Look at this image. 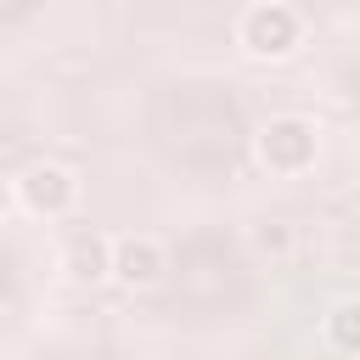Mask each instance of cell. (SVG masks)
Here are the masks:
<instances>
[{"instance_id": "obj_1", "label": "cell", "mask_w": 360, "mask_h": 360, "mask_svg": "<svg viewBox=\"0 0 360 360\" xmlns=\"http://www.w3.org/2000/svg\"><path fill=\"white\" fill-rule=\"evenodd\" d=\"M236 45H242L253 62H287V56L304 45V17H298V6H287V0H253V6L236 17Z\"/></svg>"}, {"instance_id": "obj_2", "label": "cell", "mask_w": 360, "mask_h": 360, "mask_svg": "<svg viewBox=\"0 0 360 360\" xmlns=\"http://www.w3.org/2000/svg\"><path fill=\"white\" fill-rule=\"evenodd\" d=\"M253 152H259V163H264L270 174L292 180V174H309V169H315V158H321V129H315L309 118H298V112H276V118L259 124Z\"/></svg>"}, {"instance_id": "obj_3", "label": "cell", "mask_w": 360, "mask_h": 360, "mask_svg": "<svg viewBox=\"0 0 360 360\" xmlns=\"http://www.w3.org/2000/svg\"><path fill=\"white\" fill-rule=\"evenodd\" d=\"M11 191H17V208H22V214H34V219H62V214H73V202H79V174H73L68 163H28V169L11 180Z\"/></svg>"}, {"instance_id": "obj_4", "label": "cell", "mask_w": 360, "mask_h": 360, "mask_svg": "<svg viewBox=\"0 0 360 360\" xmlns=\"http://www.w3.org/2000/svg\"><path fill=\"white\" fill-rule=\"evenodd\" d=\"M169 270V253L158 236H112V281L129 287V292H146L158 287Z\"/></svg>"}, {"instance_id": "obj_5", "label": "cell", "mask_w": 360, "mask_h": 360, "mask_svg": "<svg viewBox=\"0 0 360 360\" xmlns=\"http://www.w3.org/2000/svg\"><path fill=\"white\" fill-rule=\"evenodd\" d=\"M62 270L73 287H96V281H112V236L84 225L62 242Z\"/></svg>"}, {"instance_id": "obj_6", "label": "cell", "mask_w": 360, "mask_h": 360, "mask_svg": "<svg viewBox=\"0 0 360 360\" xmlns=\"http://www.w3.org/2000/svg\"><path fill=\"white\" fill-rule=\"evenodd\" d=\"M321 338H326V349H338V354H360V298H338V304L321 315Z\"/></svg>"}, {"instance_id": "obj_7", "label": "cell", "mask_w": 360, "mask_h": 360, "mask_svg": "<svg viewBox=\"0 0 360 360\" xmlns=\"http://www.w3.org/2000/svg\"><path fill=\"white\" fill-rule=\"evenodd\" d=\"M292 225L287 219H259V225H248V248L259 253V259H287L292 253Z\"/></svg>"}, {"instance_id": "obj_8", "label": "cell", "mask_w": 360, "mask_h": 360, "mask_svg": "<svg viewBox=\"0 0 360 360\" xmlns=\"http://www.w3.org/2000/svg\"><path fill=\"white\" fill-rule=\"evenodd\" d=\"M17 214V191H11V180H0V225Z\"/></svg>"}]
</instances>
